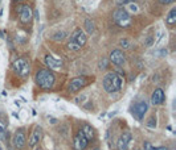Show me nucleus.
Instances as JSON below:
<instances>
[{
	"label": "nucleus",
	"instance_id": "1",
	"mask_svg": "<svg viewBox=\"0 0 176 150\" xmlns=\"http://www.w3.org/2000/svg\"><path fill=\"white\" fill-rule=\"evenodd\" d=\"M102 84H103V90L106 92H109V94L119 92L123 88V84H124L123 75L118 74V72H115V71L107 72V74L103 76Z\"/></svg>",
	"mask_w": 176,
	"mask_h": 150
},
{
	"label": "nucleus",
	"instance_id": "2",
	"mask_svg": "<svg viewBox=\"0 0 176 150\" xmlns=\"http://www.w3.org/2000/svg\"><path fill=\"white\" fill-rule=\"evenodd\" d=\"M36 83H37L39 87H41L42 90H50L53 86H55L56 82V76L50 70L48 69H41L36 72Z\"/></svg>",
	"mask_w": 176,
	"mask_h": 150
},
{
	"label": "nucleus",
	"instance_id": "3",
	"mask_svg": "<svg viewBox=\"0 0 176 150\" xmlns=\"http://www.w3.org/2000/svg\"><path fill=\"white\" fill-rule=\"evenodd\" d=\"M86 41H87L86 34L81 29H76L72 33L69 42H68V49L72 50V52H78L86 45Z\"/></svg>",
	"mask_w": 176,
	"mask_h": 150
},
{
	"label": "nucleus",
	"instance_id": "4",
	"mask_svg": "<svg viewBox=\"0 0 176 150\" xmlns=\"http://www.w3.org/2000/svg\"><path fill=\"white\" fill-rule=\"evenodd\" d=\"M113 19L117 22V25H119L121 28H129L132 22L131 15H130L124 8H118V9H115L114 13H113Z\"/></svg>",
	"mask_w": 176,
	"mask_h": 150
},
{
	"label": "nucleus",
	"instance_id": "5",
	"mask_svg": "<svg viewBox=\"0 0 176 150\" xmlns=\"http://www.w3.org/2000/svg\"><path fill=\"white\" fill-rule=\"evenodd\" d=\"M12 69H13V71H15L19 76H21V78H27V76L29 75V71H31L29 63H28L24 58L16 59V61L12 63Z\"/></svg>",
	"mask_w": 176,
	"mask_h": 150
},
{
	"label": "nucleus",
	"instance_id": "6",
	"mask_svg": "<svg viewBox=\"0 0 176 150\" xmlns=\"http://www.w3.org/2000/svg\"><path fill=\"white\" fill-rule=\"evenodd\" d=\"M147 109H148V104H147V101L140 100V101H138L134 107H132L131 113H132V116H134L138 121H142V120H143V117H144V115H146Z\"/></svg>",
	"mask_w": 176,
	"mask_h": 150
},
{
	"label": "nucleus",
	"instance_id": "7",
	"mask_svg": "<svg viewBox=\"0 0 176 150\" xmlns=\"http://www.w3.org/2000/svg\"><path fill=\"white\" fill-rule=\"evenodd\" d=\"M86 84H87V80H86L85 76H77V78H74V79L70 80L69 86H68V91L72 92V94L73 92H77L78 90L84 88Z\"/></svg>",
	"mask_w": 176,
	"mask_h": 150
},
{
	"label": "nucleus",
	"instance_id": "8",
	"mask_svg": "<svg viewBox=\"0 0 176 150\" xmlns=\"http://www.w3.org/2000/svg\"><path fill=\"white\" fill-rule=\"evenodd\" d=\"M73 145H74L76 150H85L87 148V145H89V141L86 140V137L84 136L81 129H79L77 132V134H76L74 140H73Z\"/></svg>",
	"mask_w": 176,
	"mask_h": 150
},
{
	"label": "nucleus",
	"instance_id": "9",
	"mask_svg": "<svg viewBox=\"0 0 176 150\" xmlns=\"http://www.w3.org/2000/svg\"><path fill=\"white\" fill-rule=\"evenodd\" d=\"M19 11V15H20V21L23 22V24H28V22L32 20V8L29 7V5H21V7L17 8Z\"/></svg>",
	"mask_w": 176,
	"mask_h": 150
},
{
	"label": "nucleus",
	"instance_id": "10",
	"mask_svg": "<svg viewBox=\"0 0 176 150\" xmlns=\"http://www.w3.org/2000/svg\"><path fill=\"white\" fill-rule=\"evenodd\" d=\"M25 142H27V138H25V134L23 131H17L13 136L12 144L16 149H23L25 146Z\"/></svg>",
	"mask_w": 176,
	"mask_h": 150
},
{
	"label": "nucleus",
	"instance_id": "11",
	"mask_svg": "<svg viewBox=\"0 0 176 150\" xmlns=\"http://www.w3.org/2000/svg\"><path fill=\"white\" fill-rule=\"evenodd\" d=\"M44 62L50 70H58L62 67V61L61 59H56L52 55H45L44 57Z\"/></svg>",
	"mask_w": 176,
	"mask_h": 150
},
{
	"label": "nucleus",
	"instance_id": "12",
	"mask_svg": "<svg viewBox=\"0 0 176 150\" xmlns=\"http://www.w3.org/2000/svg\"><path fill=\"white\" fill-rule=\"evenodd\" d=\"M130 141H131V134L129 132L123 133V134L119 137L118 142H117V149L118 150H127L130 145Z\"/></svg>",
	"mask_w": 176,
	"mask_h": 150
},
{
	"label": "nucleus",
	"instance_id": "13",
	"mask_svg": "<svg viewBox=\"0 0 176 150\" xmlns=\"http://www.w3.org/2000/svg\"><path fill=\"white\" fill-rule=\"evenodd\" d=\"M110 61H111L115 66H122V65L126 62V58H124V54L121 50H113L111 54H110Z\"/></svg>",
	"mask_w": 176,
	"mask_h": 150
},
{
	"label": "nucleus",
	"instance_id": "14",
	"mask_svg": "<svg viewBox=\"0 0 176 150\" xmlns=\"http://www.w3.org/2000/svg\"><path fill=\"white\" fill-rule=\"evenodd\" d=\"M41 136H42L41 128H40V126H36L35 131H33L32 134H31L29 140H28V145H29L31 148H35V146L39 144V141L41 140Z\"/></svg>",
	"mask_w": 176,
	"mask_h": 150
},
{
	"label": "nucleus",
	"instance_id": "15",
	"mask_svg": "<svg viewBox=\"0 0 176 150\" xmlns=\"http://www.w3.org/2000/svg\"><path fill=\"white\" fill-rule=\"evenodd\" d=\"M164 101V92L161 88H156L151 95V103L154 106H160Z\"/></svg>",
	"mask_w": 176,
	"mask_h": 150
},
{
	"label": "nucleus",
	"instance_id": "16",
	"mask_svg": "<svg viewBox=\"0 0 176 150\" xmlns=\"http://www.w3.org/2000/svg\"><path fill=\"white\" fill-rule=\"evenodd\" d=\"M81 131H82V133H84L85 137H86L87 141H92L93 138H94V129H93L90 125H87V124L86 125H84V128H82Z\"/></svg>",
	"mask_w": 176,
	"mask_h": 150
},
{
	"label": "nucleus",
	"instance_id": "17",
	"mask_svg": "<svg viewBox=\"0 0 176 150\" xmlns=\"http://www.w3.org/2000/svg\"><path fill=\"white\" fill-rule=\"evenodd\" d=\"M166 22L168 25H174L176 22V8L175 7L168 12V15H167V17H166Z\"/></svg>",
	"mask_w": 176,
	"mask_h": 150
},
{
	"label": "nucleus",
	"instance_id": "18",
	"mask_svg": "<svg viewBox=\"0 0 176 150\" xmlns=\"http://www.w3.org/2000/svg\"><path fill=\"white\" fill-rule=\"evenodd\" d=\"M85 28H86V32L89 33V34H92V33L94 32V29H95L94 21H93V20H90V19L85 20Z\"/></svg>",
	"mask_w": 176,
	"mask_h": 150
},
{
	"label": "nucleus",
	"instance_id": "19",
	"mask_svg": "<svg viewBox=\"0 0 176 150\" xmlns=\"http://www.w3.org/2000/svg\"><path fill=\"white\" fill-rule=\"evenodd\" d=\"M144 150H168L166 146H154L151 142H144Z\"/></svg>",
	"mask_w": 176,
	"mask_h": 150
},
{
	"label": "nucleus",
	"instance_id": "20",
	"mask_svg": "<svg viewBox=\"0 0 176 150\" xmlns=\"http://www.w3.org/2000/svg\"><path fill=\"white\" fill-rule=\"evenodd\" d=\"M65 37H66V32H57V33H55V36L52 38L55 41H62Z\"/></svg>",
	"mask_w": 176,
	"mask_h": 150
},
{
	"label": "nucleus",
	"instance_id": "21",
	"mask_svg": "<svg viewBox=\"0 0 176 150\" xmlns=\"http://www.w3.org/2000/svg\"><path fill=\"white\" fill-rule=\"evenodd\" d=\"M127 12L129 11H131V12H134V13H137L139 12V8H138V5L137 4H132V3H130V4H127Z\"/></svg>",
	"mask_w": 176,
	"mask_h": 150
},
{
	"label": "nucleus",
	"instance_id": "22",
	"mask_svg": "<svg viewBox=\"0 0 176 150\" xmlns=\"http://www.w3.org/2000/svg\"><path fill=\"white\" fill-rule=\"evenodd\" d=\"M146 125L148 126V128H155V126H156V118H155V117H150L148 121L146 123Z\"/></svg>",
	"mask_w": 176,
	"mask_h": 150
},
{
	"label": "nucleus",
	"instance_id": "23",
	"mask_svg": "<svg viewBox=\"0 0 176 150\" xmlns=\"http://www.w3.org/2000/svg\"><path fill=\"white\" fill-rule=\"evenodd\" d=\"M5 140V126L3 123H0V141Z\"/></svg>",
	"mask_w": 176,
	"mask_h": 150
},
{
	"label": "nucleus",
	"instance_id": "24",
	"mask_svg": "<svg viewBox=\"0 0 176 150\" xmlns=\"http://www.w3.org/2000/svg\"><path fill=\"white\" fill-rule=\"evenodd\" d=\"M134 1H137V0H115L117 5H119V7H122V5H127V4L134 3Z\"/></svg>",
	"mask_w": 176,
	"mask_h": 150
},
{
	"label": "nucleus",
	"instance_id": "25",
	"mask_svg": "<svg viewBox=\"0 0 176 150\" xmlns=\"http://www.w3.org/2000/svg\"><path fill=\"white\" fill-rule=\"evenodd\" d=\"M154 37H152V36H148V37H147V39L146 41H144V45H146V46H152V44H154Z\"/></svg>",
	"mask_w": 176,
	"mask_h": 150
},
{
	"label": "nucleus",
	"instance_id": "26",
	"mask_svg": "<svg viewBox=\"0 0 176 150\" xmlns=\"http://www.w3.org/2000/svg\"><path fill=\"white\" fill-rule=\"evenodd\" d=\"M121 45L124 47V49H129V47L131 46V45H130V42L127 41V39H121Z\"/></svg>",
	"mask_w": 176,
	"mask_h": 150
},
{
	"label": "nucleus",
	"instance_id": "27",
	"mask_svg": "<svg viewBox=\"0 0 176 150\" xmlns=\"http://www.w3.org/2000/svg\"><path fill=\"white\" fill-rule=\"evenodd\" d=\"M107 67V59H102L101 62H99V69H106Z\"/></svg>",
	"mask_w": 176,
	"mask_h": 150
},
{
	"label": "nucleus",
	"instance_id": "28",
	"mask_svg": "<svg viewBox=\"0 0 176 150\" xmlns=\"http://www.w3.org/2000/svg\"><path fill=\"white\" fill-rule=\"evenodd\" d=\"M159 1H160L161 4H171V3H174L175 0H159Z\"/></svg>",
	"mask_w": 176,
	"mask_h": 150
},
{
	"label": "nucleus",
	"instance_id": "29",
	"mask_svg": "<svg viewBox=\"0 0 176 150\" xmlns=\"http://www.w3.org/2000/svg\"><path fill=\"white\" fill-rule=\"evenodd\" d=\"M35 16H36V19L39 20V17H40V16H39V11H36V12H35Z\"/></svg>",
	"mask_w": 176,
	"mask_h": 150
},
{
	"label": "nucleus",
	"instance_id": "30",
	"mask_svg": "<svg viewBox=\"0 0 176 150\" xmlns=\"http://www.w3.org/2000/svg\"><path fill=\"white\" fill-rule=\"evenodd\" d=\"M50 123H52V124H56V123H57V120H56V118H52V120H50Z\"/></svg>",
	"mask_w": 176,
	"mask_h": 150
},
{
	"label": "nucleus",
	"instance_id": "31",
	"mask_svg": "<svg viewBox=\"0 0 176 150\" xmlns=\"http://www.w3.org/2000/svg\"><path fill=\"white\" fill-rule=\"evenodd\" d=\"M16 1H23V0H16Z\"/></svg>",
	"mask_w": 176,
	"mask_h": 150
},
{
	"label": "nucleus",
	"instance_id": "32",
	"mask_svg": "<svg viewBox=\"0 0 176 150\" xmlns=\"http://www.w3.org/2000/svg\"><path fill=\"white\" fill-rule=\"evenodd\" d=\"M94 150H99V149H98V148H95V149H94Z\"/></svg>",
	"mask_w": 176,
	"mask_h": 150
},
{
	"label": "nucleus",
	"instance_id": "33",
	"mask_svg": "<svg viewBox=\"0 0 176 150\" xmlns=\"http://www.w3.org/2000/svg\"><path fill=\"white\" fill-rule=\"evenodd\" d=\"M135 150H139V149H135Z\"/></svg>",
	"mask_w": 176,
	"mask_h": 150
},
{
	"label": "nucleus",
	"instance_id": "34",
	"mask_svg": "<svg viewBox=\"0 0 176 150\" xmlns=\"http://www.w3.org/2000/svg\"><path fill=\"white\" fill-rule=\"evenodd\" d=\"M37 150H40V149H37Z\"/></svg>",
	"mask_w": 176,
	"mask_h": 150
}]
</instances>
